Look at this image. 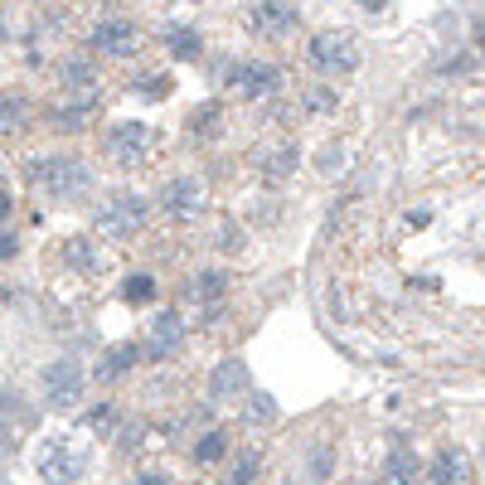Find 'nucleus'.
I'll return each instance as SVG.
<instances>
[{"instance_id": "f257e3e1", "label": "nucleus", "mask_w": 485, "mask_h": 485, "mask_svg": "<svg viewBox=\"0 0 485 485\" xmlns=\"http://www.w3.org/2000/svg\"><path fill=\"white\" fill-rule=\"evenodd\" d=\"M29 185L44 190L49 200H78V194L93 190V170L73 156H49V160L29 165Z\"/></svg>"}, {"instance_id": "f03ea898", "label": "nucleus", "mask_w": 485, "mask_h": 485, "mask_svg": "<svg viewBox=\"0 0 485 485\" xmlns=\"http://www.w3.org/2000/svg\"><path fill=\"white\" fill-rule=\"evenodd\" d=\"M35 471L44 476V485H78L87 476V451L69 437H44L35 451Z\"/></svg>"}, {"instance_id": "7ed1b4c3", "label": "nucleus", "mask_w": 485, "mask_h": 485, "mask_svg": "<svg viewBox=\"0 0 485 485\" xmlns=\"http://www.w3.org/2000/svg\"><path fill=\"white\" fill-rule=\"evenodd\" d=\"M146 194H117V200H107V209H97V234L107 242H127L146 228Z\"/></svg>"}, {"instance_id": "20e7f679", "label": "nucleus", "mask_w": 485, "mask_h": 485, "mask_svg": "<svg viewBox=\"0 0 485 485\" xmlns=\"http://www.w3.org/2000/svg\"><path fill=\"white\" fill-rule=\"evenodd\" d=\"M218 83L238 87V93L252 97V103H262V97L282 93V69L277 63H262V59H242V63H224V69H218Z\"/></svg>"}, {"instance_id": "39448f33", "label": "nucleus", "mask_w": 485, "mask_h": 485, "mask_svg": "<svg viewBox=\"0 0 485 485\" xmlns=\"http://www.w3.org/2000/svg\"><path fill=\"white\" fill-rule=\"evenodd\" d=\"M306 59L321 73H349V69H359V39L349 29H321L311 39V49H306Z\"/></svg>"}, {"instance_id": "423d86ee", "label": "nucleus", "mask_w": 485, "mask_h": 485, "mask_svg": "<svg viewBox=\"0 0 485 485\" xmlns=\"http://www.w3.org/2000/svg\"><path fill=\"white\" fill-rule=\"evenodd\" d=\"M151 146H156V136H151L146 121H117V127L107 131V160L121 165V170H136V165L151 156Z\"/></svg>"}, {"instance_id": "0eeeda50", "label": "nucleus", "mask_w": 485, "mask_h": 485, "mask_svg": "<svg viewBox=\"0 0 485 485\" xmlns=\"http://www.w3.org/2000/svg\"><path fill=\"white\" fill-rule=\"evenodd\" d=\"M83 389H87V374L78 359H53L49 369H44V403L49 407H78L83 403Z\"/></svg>"}, {"instance_id": "6e6552de", "label": "nucleus", "mask_w": 485, "mask_h": 485, "mask_svg": "<svg viewBox=\"0 0 485 485\" xmlns=\"http://www.w3.org/2000/svg\"><path fill=\"white\" fill-rule=\"evenodd\" d=\"M160 209L170 218H200L204 214V180L200 175H175L160 190Z\"/></svg>"}, {"instance_id": "1a4fd4ad", "label": "nucleus", "mask_w": 485, "mask_h": 485, "mask_svg": "<svg viewBox=\"0 0 485 485\" xmlns=\"http://www.w3.org/2000/svg\"><path fill=\"white\" fill-rule=\"evenodd\" d=\"M248 25H252V35H262V39H286L296 29V10L286 5V0H252Z\"/></svg>"}, {"instance_id": "9d476101", "label": "nucleus", "mask_w": 485, "mask_h": 485, "mask_svg": "<svg viewBox=\"0 0 485 485\" xmlns=\"http://www.w3.org/2000/svg\"><path fill=\"white\" fill-rule=\"evenodd\" d=\"M87 49L112 53V59H131V53L141 49V29L131 25V20H103V25L93 29V39H87Z\"/></svg>"}, {"instance_id": "9b49d317", "label": "nucleus", "mask_w": 485, "mask_h": 485, "mask_svg": "<svg viewBox=\"0 0 485 485\" xmlns=\"http://www.w3.org/2000/svg\"><path fill=\"white\" fill-rule=\"evenodd\" d=\"M180 345H185V321L175 311H160L156 321H151V330H146V355L151 359H175L180 355Z\"/></svg>"}, {"instance_id": "f8f14e48", "label": "nucleus", "mask_w": 485, "mask_h": 485, "mask_svg": "<svg viewBox=\"0 0 485 485\" xmlns=\"http://www.w3.org/2000/svg\"><path fill=\"white\" fill-rule=\"evenodd\" d=\"M248 383H252V374H248V364L242 359H224L214 374H209V399H242L248 393Z\"/></svg>"}, {"instance_id": "ddd939ff", "label": "nucleus", "mask_w": 485, "mask_h": 485, "mask_svg": "<svg viewBox=\"0 0 485 485\" xmlns=\"http://www.w3.org/2000/svg\"><path fill=\"white\" fill-rule=\"evenodd\" d=\"M466 476H471V461L456 447H442L427 461V485H466Z\"/></svg>"}, {"instance_id": "4468645a", "label": "nucleus", "mask_w": 485, "mask_h": 485, "mask_svg": "<svg viewBox=\"0 0 485 485\" xmlns=\"http://www.w3.org/2000/svg\"><path fill=\"white\" fill-rule=\"evenodd\" d=\"M136 355H141V349L131 345V340H121V345H107L93 374H97L103 383H112V379H121V374H131V369H136Z\"/></svg>"}, {"instance_id": "2eb2a0df", "label": "nucleus", "mask_w": 485, "mask_h": 485, "mask_svg": "<svg viewBox=\"0 0 485 485\" xmlns=\"http://www.w3.org/2000/svg\"><path fill=\"white\" fill-rule=\"evenodd\" d=\"M59 78H63V93L69 97H78L83 107H93V87H97V73H93V63H83V59H69L59 69Z\"/></svg>"}, {"instance_id": "dca6fc26", "label": "nucleus", "mask_w": 485, "mask_h": 485, "mask_svg": "<svg viewBox=\"0 0 485 485\" xmlns=\"http://www.w3.org/2000/svg\"><path fill=\"white\" fill-rule=\"evenodd\" d=\"M296 165H301V151L296 146H272V151H258V170H262V180H292L296 175Z\"/></svg>"}, {"instance_id": "f3484780", "label": "nucleus", "mask_w": 485, "mask_h": 485, "mask_svg": "<svg viewBox=\"0 0 485 485\" xmlns=\"http://www.w3.org/2000/svg\"><path fill=\"white\" fill-rule=\"evenodd\" d=\"M383 485H417V456L407 447L389 451V466H383Z\"/></svg>"}, {"instance_id": "a211bd4d", "label": "nucleus", "mask_w": 485, "mask_h": 485, "mask_svg": "<svg viewBox=\"0 0 485 485\" xmlns=\"http://www.w3.org/2000/svg\"><path fill=\"white\" fill-rule=\"evenodd\" d=\"M165 44H170V53L175 59H185V63H194L204 53V39H200V29H165Z\"/></svg>"}, {"instance_id": "6ab92c4d", "label": "nucleus", "mask_w": 485, "mask_h": 485, "mask_svg": "<svg viewBox=\"0 0 485 485\" xmlns=\"http://www.w3.org/2000/svg\"><path fill=\"white\" fill-rule=\"evenodd\" d=\"M224 456H228V432L224 427H209L200 442H194V461H200V466H214V461H224Z\"/></svg>"}, {"instance_id": "aec40b11", "label": "nucleus", "mask_w": 485, "mask_h": 485, "mask_svg": "<svg viewBox=\"0 0 485 485\" xmlns=\"http://www.w3.org/2000/svg\"><path fill=\"white\" fill-rule=\"evenodd\" d=\"M121 301H131V306L156 301V277H151V272H131V277L121 282Z\"/></svg>"}, {"instance_id": "412c9836", "label": "nucleus", "mask_w": 485, "mask_h": 485, "mask_svg": "<svg viewBox=\"0 0 485 485\" xmlns=\"http://www.w3.org/2000/svg\"><path fill=\"white\" fill-rule=\"evenodd\" d=\"M29 121V103L20 93H5L0 97V131H20Z\"/></svg>"}, {"instance_id": "4be33fe9", "label": "nucleus", "mask_w": 485, "mask_h": 485, "mask_svg": "<svg viewBox=\"0 0 485 485\" xmlns=\"http://www.w3.org/2000/svg\"><path fill=\"white\" fill-rule=\"evenodd\" d=\"M218 121H224V107H218V103H200V107L190 112V131H194L200 141H209V136L218 131Z\"/></svg>"}, {"instance_id": "5701e85b", "label": "nucleus", "mask_w": 485, "mask_h": 485, "mask_svg": "<svg viewBox=\"0 0 485 485\" xmlns=\"http://www.w3.org/2000/svg\"><path fill=\"white\" fill-rule=\"evenodd\" d=\"M224 292H228V277H224V272H200V277H194V286H190V296H194V301H204V306H214Z\"/></svg>"}, {"instance_id": "b1692460", "label": "nucleus", "mask_w": 485, "mask_h": 485, "mask_svg": "<svg viewBox=\"0 0 485 485\" xmlns=\"http://www.w3.org/2000/svg\"><path fill=\"white\" fill-rule=\"evenodd\" d=\"M63 262H69V267H78V272H93V267H97L93 242H87V238H69V248H63Z\"/></svg>"}, {"instance_id": "393cba45", "label": "nucleus", "mask_w": 485, "mask_h": 485, "mask_svg": "<svg viewBox=\"0 0 485 485\" xmlns=\"http://www.w3.org/2000/svg\"><path fill=\"white\" fill-rule=\"evenodd\" d=\"M306 112H330V107H340V87H311V93L301 97Z\"/></svg>"}, {"instance_id": "a878e982", "label": "nucleus", "mask_w": 485, "mask_h": 485, "mask_svg": "<svg viewBox=\"0 0 485 485\" xmlns=\"http://www.w3.org/2000/svg\"><path fill=\"white\" fill-rule=\"evenodd\" d=\"M248 427H262V423H272V417H277V403L267 399V393H258V399H248Z\"/></svg>"}, {"instance_id": "bb28decb", "label": "nucleus", "mask_w": 485, "mask_h": 485, "mask_svg": "<svg viewBox=\"0 0 485 485\" xmlns=\"http://www.w3.org/2000/svg\"><path fill=\"white\" fill-rule=\"evenodd\" d=\"M136 97H151V103H160V97H170V78L165 73H151V78H136V87H131Z\"/></svg>"}, {"instance_id": "cd10ccee", "label": "nucleus", "mask_w": 485, "mask_h": 485, "mask_svg": "<svg viewBox=\"0 0 485 485\" xmlns=\"http://www.w3.org/2000/svg\"><path fill=\"white\" fill-rule=\"evenodd\" d=\"M252 476H258V456L248 451V456H242L238 466H234V485H252Z\"/></svg>"}, {"instance_id": "c85d7f7f", "label": "nucleus", "mask_w": 485, "mask_h": 485, "mask_svg": "<svg viewBox=\"0 0 485 485\" xmlns=\"http://www.w3.org/2000/svg\"><path fill=\"white\" fill-rule=\"evenodd\" d=\"M93 427H97V432H112V427H117V407H112V403H107V407H93Z\"/></svg>"}, {"instance_id": "c756f323", "label": "nucleus", "mask_w": 485, "mask_h": 485, "mask_svg": "<svg viewBox=\"0 0 485 485\" xmlns=\"http://www.w3.org/2000/svg\"><path fill=\"white\" fill-rule=\"evenodd\" d=\"M340 165H345V151H335V146H325V151H321V170H325V175H335V170H340Z\"/></svg>"}, {"instance_id": "7c9ffc66", "label": "nucleus", "mask_w": 485, "mask_h": 485, "mask_svg": "<svg viewBox=\"0 0 485 485\" xmlns=\"http://www.w3.org/2000/svg\"><path fill=\"white\" fill-rule=\"evenodd\" d=\"M218 248H242V242H238V228H234V224H224V228H218Z\"/></svg>"}, {"instance_id": "2f4dec72", "label": "nucleus", "mask_w": 485, "mask_h": 485, "mask_svg": "<svg viewBox=\"0 0 485 485\" xmlns=\"http://www.w3.org/2000/svg\"><path fill=\"white\" fill-rule=\"evenodd\" d=\"M15 238H10V234H0V262H10V258H15Z\"/></svg>"}, {"instance_id": "473e14b6", "label": "nucleus", "mask_w": 485, "mask_h": 485, "mask_svg": "<svg viewBox=\"0 0 485 485\" xmlns=\"http://www.w3.org/2000/svg\"><path fill=\"white\" fill-rule=\"evenodd\" d=\"M364 15H379V10H389V0H355Z\"/></svg>"}, {"instance_id": "72a5a7b5", "label": "nucleus", "mask_w": 485, "mask_h": 485, "mask_svg": "<svg viewBox=\"0 0 485 485\" xmlns=\"http://www.w3.org/2000/svg\"><path fill=\"white\" fill-rule=\"evenodd\" d=\"M136 485H170V481H165L160 471H141V476H136Z\"/></svg>"}, {"instance_id": "f704fd0d", "label": "nucleus", "mask_w": 485, "mask_h": 485, "mask_svg": "<svg viewBox=\"0 0 485 485\" xmlns=\"http://www.w3.org/2000/svg\"><path fill=\"white\" fill-rule=\"evenodd\" d=\"M5 218H10V194L0 190V224H5Z\"/></svg>"}, {"instance_id": "c9c22d12", "label": "nucleus", "mask_w": 485, "mask_h": 485, "mask_svg": "<svg viewBox=\"0 0 485 485\" xmlns=\"http://www.w3.org/2000/svg\"><path fill=\"white\" fill-rule=\"evenodd\" d=\"M0 29H5V20H0Z\"/></svg>"}]
</instances>
